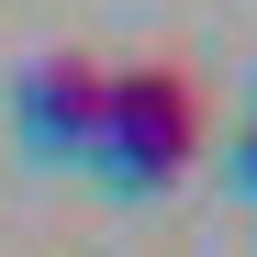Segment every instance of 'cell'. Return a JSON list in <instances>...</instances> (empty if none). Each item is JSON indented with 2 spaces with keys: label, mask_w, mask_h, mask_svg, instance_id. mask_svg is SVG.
Listing matches in <instances>:
<instances>
[{
  "label": "cell",
  "mask_w": 257,
  "mask_h": 257,
  "mask_svg": "<svg viewBox=\"0 0 257 257\" xmlns=\"http://www.w3.org/2000/svg\"><path fill=\"white\" fill-rule=\"evenodd\" d=\"M90 157L112 190H179L190 157H201V90L179 67H112L101 78V123H90Z\"/></svg>",
  "instance_id": "obj_1"
},
{
  "label": "cell",
  "mask_w": 257,
  "mask_h": 257,
  "mask_svg": "<svg viewBox=\"0 0 257 257\" xmlns=\"http://www.w3.org/2000/svg\"><path fill=\"white\" fill-rule=\"evenodd\" d=\"M12 112H23V146H34V157H90L101 67H90V56H34L23 90H12Z\"/></svg>",
  "instance_id": "obj_2"
}]
</instances>
